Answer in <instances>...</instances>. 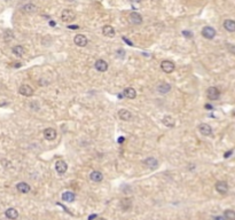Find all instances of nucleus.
<instances>
[{"mask_svg": "<svg viewBox=\"0 0 235 220\" xmlns=\"http://www.w3.org/2000/svg\"><path fill=\"white\" fill-rule=\"evenodd\" d=\"M90 178H91L92 181L101 182L102 180H103V174H102L100 171H93V172L90 174Z\"/></svg>", "mask_w": 235, "mask_h": 220, "instance_id": "nucleus-18", "label": "nucleus"}, {"mask_svg": "<svg viewBox=\"0 0 235 220\" xmlns=\"http://www.w3.org/2000/svg\"><path fill=\"white\" fill-rule=\"evenodd\" d=\"M216 189L220 194H226L227 191H228V185L225 181H218L216 183Z\"/></svg>", "mask_w": 235, "mask_h": 220, "instance_id": "nucleus-10", "label": "nucleus"}, {"mask_svg": "<svg viewBox=\"0 0 235 220\" xmlns=\"http://www.w3.org/2000/svg\"><path fill=\"white\" fill-rule=\"evenodd\" d=\"M205 108L206 109H212V107H211L210 104H205Z\"/></svg>", "mask_w": 235, "mask_h": 220, "instance_id": "nucleus-33", "label": "nucleus"}, {"mask_svg": "<svg viewBox=\"0 0 235 220\" xmlns=\"http://www.w3.org/2000/svg\"><path fill=\"white\" fill-rule=\"evenodd\" d=\"M5 214H6V217H7L8 219L15 220V219H17L18 211L16 210V209H14V207H9V209H7V210H6Z\"/></svg>", "mask_w": 235, "mask_h": 220, "instance_id": "nucleus-15", "label": "nucleus"}, {"mask_svg": "<svg viewBox=\"0 0 235 220\" xmlns=\"http://www.w3.org/2000/svg\"><path fill=\"white\" fill-rule=\"evenodd\" d=\"M206 95L210 100H218L220 96V92L217 87H209L206 90Z\"/></svg>", "mask_w": 235, "mask_h": 220, "instance_id": "nucleus-4", "label": "nucleus"}, {"mask_svg": "<svg viewBox=\"0 0 235 220\" xmlns=\"http://www.w3.org/2000/svg\"><path fill=\"white\" fill-rule=\"evenodd\" d=\"M96 220H107V219H105V218H96Z\"/></svg>", "mask_w": 235, "mask_h": 220, "instance_id": "nucleus-35", "label": "nucleus"}, {"mask_svg": "<svg viewBox=\"0 0 235 220\" xmlns=\"http://www.w3.org/2000/svg\"><path fill=\"white\" fill-rule=\"evenodd\" d=\"M75 17H76V15L72 10H70V9H64L61 14V18L63 22H70V21H74Z\"/></svg>", "mask_w": 235, "mask_h": 220, "instance_id": "nucleus-3", "label": "nucleus"}, {"mask_svg": "<svg viewBox=\"0 0 235 220\" xmlns=\"http://www.w3.org/2000/svg\"><path fill=\"white\" fill-rule=\"evenodd\" d=\"M102 33H103L106 37L113 38V37H115V29H114L111 25H105L103 29H102Z\"/></svg>", "mask_w": 235, "mask_h": 220, "instance_id": "nucleus-19", "label": "nucleus"}, {"mask_svg": "<svg viewBox=\"0 0 235 220\" xmlns=\"http://www.w3.org/2000/svg\"><path fill=\"white\" fill-rule=\"evenodd\" d=\"M162 123L166 126V127H173L174 126V119L171 116H164L162 119Z\"/></svg>", "mask_w": 235, "mask_h": 220, "instance_id": "nucleus-23", "label": "nucleus"}, {"mask_svg": "<svg viewBox=\"0 0 235 220\" xmlns=\"http://www.w3.org/2000/svg\"><path fill=\"white\" fill-rule=\"evenodd\" d=\"M161 68L165 73H171V72H173L174 71V69H175V65H174L173 62L165 60V61H162Z\"/></svg>", "mask_w": 235, "mask_h": 220, "instance_id": "nucleus-1", "label": "nucleus"}, {"mask_svg": "<svg viewBox=\"0 0 235 220\" xmlns=\"http://www.w3.org/2000/svg\"><path fill=\"white\" fill-rule=\"evenodd\" d=\"M183 35L185 36L186 38H193V33L191 32V31H187V30L183 31Z\"/></svg>", "mask_w": 235, "mask_h": 220, "instance_id": "nucleus-27", "label": "nucleus"}, {"mask_svg": "<svg viewBox=\"0 0 235 220\" xmlns=\"http://www.w3.org/2000/svg\"><path fill=\"white\" fill-rule=\"evenodd\" d=\"M44 135H45V138H46V140H54V139L56 138V131L54 129H52V127H48V129H46L45 131H44Z\"/></svg>", "mask_w": 235, "mask_h": 220, "instance_id": "nucleus-11", "label": "nucleus"}, {"mask_svg": "<svg viewBox=\"0 0 235 220\" xmlns=\"http://www.w3.org/2000/svg\"><path fill=\"white\" fill-rule=\"evenodd\" d=\"M69 29H72V30H76V29H79V26L78 25H69L68 26Z\"/></svg>", "mask_w": 235, "mask_h": 220, "instance_id": "nucleus-30", "label": "nucleus"}, {"mask_svg": "<svg viewBox=\"0 0 235 220\" xmlns=\"http://www.w3.org/2000/svg\"><path fill=\"white\" fill-rule=\"evenodd\" d=\"M13 53L16 56H23L24 54H25V49H24L23 46L17 45V46H15V47L13 48Z\"/></svg>", "mask_w": 235, "mask_h": 220, "instance_id": "nucleus-24", "label": "nucleus"}, {"mask_svg": "<svg viewBox=\"0 0 235 220\" xmlns=\"http://www.w3.org/2000/svg\"><path fill=\"white\" fill-rule=\"evenodd\" d=\"M130 1H131V2H140L141 0H130Z\"/></svg>", "mask_w": 235, "mask_h": 220, "instance_id": "nucleus-34", "label": "nucleus"}, {"mask_svg": "<svg viewBox=\"0 0 235 220\" xmlns=\"http://www.w3.org/2000/svg\"><path fill=\"white\" fill-rule=\"evenodd\" d=\"M20 94L24 95V96H31V95H33V88L29 85H22L20 87Z\"/></svg>", "mask_w": 235, "mask_h": 220, "instance_id": "nucleus-9", "label": "nucleus"}, {"mask_svg": "<svg viewBox=\"0 0 235 220\" xmlns=\"http://www.w3.org/2000/svg\"><path fill=\"white\" fill-rule=\"evenodd\" d=\"M94 218H98V217H96V214H92V216L88 218V220H92V219H94Z\"/></svg>", "mask_w": 235, "mask_h": 220, "instance_id": "nucleus-32", "label": "nucleus"}, {"mask_svg": "<svg viewBox=\"0 0 235 220\" xmlns=\"http://www.w3.org/2000/svg\"><path fill=\"white\" fill-rule=\"evenodd\" d=\"M225 218L226 220H235V213L233 210H226L225 211Z\"/></svg>", "mask_w": 235, "mask_h": 220, "instance_id": "nucleus-26", "label": "nucleus"}, {"mask_svg": "<svg viewBox=\"0 0 235 220\" xmlns=\"http://www.w3.org/2000/svg\"><path fill=\"white\" fill-rule=\"evenodd\" d=\"M16 189L18 190V193H22V194H28L30 191V186L25 183V182H18L16 185Z\"/></svg>", "mask_w": 235, "mask_h": 220, "instance_id": "nucleus-16", "label": "nucleus"}, {"mask_svg": "<svg viewBox=\"0 0 235 220\" xmlns=\"http://www.w3.org/2000/svg\"><path fill=\"white\" fill-rule=\"evenodd\" d=\"M74 41H75V44H76L77 46H79V47H85V46L87 45V43H88V40H87V38H86V37H85L84 35H77V36H75Z\"/></svg>", "mask_w": 235, "mask_h": 220, "instance_id": "nucleus-5", "label": "nucleus"}, {"mask_svg": "<svg viewBox=\"0 0 235 220\" xmlns=\"http://www.w3.org/2000/svg\"><path fill=\"white\" fill-rule=\"evenodd\" d=\"M75 199H76V196H75V194L72 193V191H64L63 194H62V199L64 201V202H74Z\"/></svg>", "mask_w": 235, "mask_h": 220, "instance_id": "nucleus-21", "label": "nucleus"}, {"mask_svg": "<svg viewBox=\"0 0 235 220\" xmlns=\"http://www.w3.org/2000/svg\"><path fill=\"white\" fill-rule=\"evenodd\" d=\"M123 94L127 99H134L135 96H137V91H135L134 88H132V87H127V88L124 90Z\"/></svg>", "mask_w": 235, "mask_h": 220, "instance_id": "nucleus-20", "label": "nucleus"}, {"mask_svg": "<svg viewBox=\"0 0 235 220\" xmlns=\"http://www.w3.org/2000/svg\"><path fill=\"white\" fill-rule=\"evenodd\" d=\"M232 154H233V151H232V150L227 151V152H225V155H224V157H225V158H228V157H229V156H231Z\"/></svg>", "mask_w": 235, "mask_h": 220, "instance_id": "nucleus-28", "label": "nucleus"}, {"mask_svg": "<svg viewBox=\"0 0 235 220\" xmlns=\"http://www.w3.org/2000/svg\"><path fill=\"white\" fill-rule=\"evenodd\" d=\"M55 168H56L59 174H64L67 172V170H68V165H67L64 160H57L56 164H55Z\"/></svg>", "mask_w": 235, "mask_h": 220, "instance_id": "nucleus-8", "label": "nucleus"}, {"mask_svg": "<svg viewBox=\"0 0 235 220\" xmlns=\"http://www.w3.org/2000/svg\"><path fill=\"white\" fill-rule=\"evenodd\" d=\"M214 220H226L225 217H222V216H218V217H214Z\"/></svg>", "mask_w": 235, "mask_h": 220, "instance_id": "nucleus-29", "label": "nucleus"}, {"mask_svg": "<svg viewBox=\"0 0 235 220\" xmlns=\"http://www.w3.org/2000/svg\"><path fill=\"white\" fill-rule=\"evenodd\" d=\"M202 36L205 39H214V36H216V30L212 26H204L202 29Z\"/></svg>", "mask_w": 235, "mask_h": 220, "instance_id": "nucleus-2", "label": "nucleus"}, {"mask_svg": "<svg viewBox=\"0 0 235 220\" xmlns=\"http://www.w3.org/2000/svg\"><path fill=\"white\" fill-rule=\"evenodd\" d=\"M118 116L119 118L122 119V121H131L132 119V114H131L129 110L126 109H121L119 111H118Z\"/></svg>", "mask_w": 235, "mask_h": 220, "instance_id": "nucleus-14", "label": "nucleus"}, {"mask_svg": "<svg viewBox=\"0 0 235 220\" xmlns=\"http://www.w3.org/2000/svg\"><path fill=\"white\" fill-rule=\"evenodd\" d=\"M130 22L132 24H134V25L141 24V23H142V16H141L139 13L133 12V13L130 14Z\"/></svg>", "mask_w": 235, "mask_h": 220, "instance_id": "nucleus-7", "label": "nucleus"}, {"mask_svg": "<svg viewBox=\"0 0 235 220\" xmlns=\"http://www.w3.org/2000/svg\"><path fill=\"white\" fill-rule=\"evenodd\" d=\"M23 10L26 12V13H35L36 10H37V7H36L35 5L32 4H28L25 5L24 7H23Z\"/></svg>", "mask_w": 235, "mask_h": 220, "instance_id": "nucleus-25", "label": "nucleus"}, {"mask_svg": "<svg viewBox=\"0 0 235 220\" xmlns=\"http://www.w3.org/2000/svg\"><path fill=\"white\" fill-rule=\"evenodd\" d=\"M123 39H124V41H126V43L129 44L130 46H132V43H131V41H130V40H129V39H126V38H125V37H124V38H123Z\"/></svg>", "mask_w": 235, "mask_h": 220, "instance_id": "nucleus-31", "label": "nucleus"}, {"mask_svg": "<svg viewBox=\"0 0 235 220\" xmlns=\"http://www.w3.org/2000/svg\"><path fill=\"white\" fill-rule=\"evenodd\" d=\"M224 28L229 32H234L235 31V22L233 20H226L224 22Z\"/></svg>", "mask_w": 235, "mask_h": 220, "instance_id": "nucleus-22", "label": "nucleus"}, {"mask_svg": "<svg viewBox=\"0 0 235 220\" xmlns=\"http://www.w3.org/2000/svg\"><path fill=\"white\" fill-rule=\"evenodd\" d=\"M171 90V85L169 83H162L160 84L158 86H157V92L160 93V94H166V93H169Z\"/></svg>", "mask_w": 235, "mask_h": 220, "instance_id": "nucleus-12", "label": "nucleus"}, {"mask_svg": "<svg viewBox=\"0 0 235 220\" xmlns=\"http://www.w3.org/2000/svg\"><path fill=\"white\" fill-rule=\"evenodd\" d=\"M144 165L149 168H156L158 166V162L155 157H148V158H146L144 160Z\"/></svg>", "mask_w": 235, "mask_h": 220, "instance_id": "nucleus-17", "label": "nucleus"}, {"mask_svg": "<svg viewBox=\"0 0 235 220\" xmlns=\"http://www.w3.org/2000/svg\"><path fill=\"white\" fill-rule=\"evenodd\" d=\"M95 69L100 72H105L108 69V63L105 60H98L95 62Z\"/></svg>", "mask_w": 235, "mask_h": 220, "instance_id": "nucleus-13", "label": "nucleus"}, {"mask_svg": "<svg viewBox=\"0 0 235 220\" xmlns=\"http://www.w3.org/2000/svg\"><path fill=\"white\" fill-rule=\"evenodd\" d=\"M198 131H200L201 134L204 135V137H209V135L212 134V129H211V126L208 125V124H204V123L198 126Z\"/></svg>", "mask_w": 235, "mask_h": 220, "instance_id": "nucleus-6", "label": "nucleus"}]
</instances>
